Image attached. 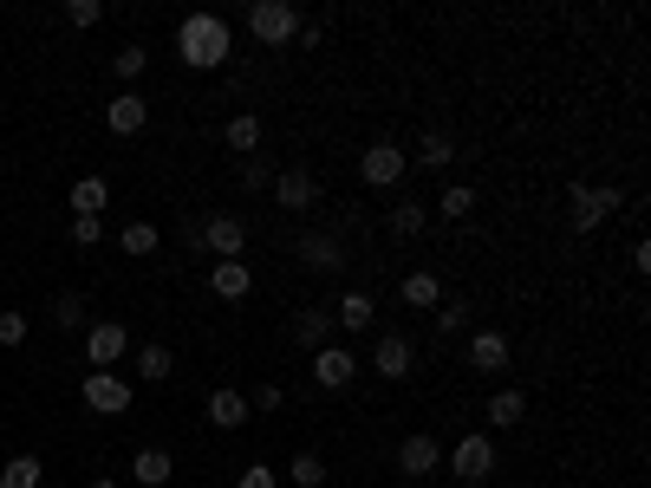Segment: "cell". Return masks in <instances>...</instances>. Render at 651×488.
<instances>
[{
    "label": "cell",
    "mask_w": 651,
    "mask_h": 488,
    "mask_svg": "<svg viewBox=\"0 0 651 488\" xmlns=\"http://www.w3.org/2000/svg\"><path fill=\"white\" fill-rule=\"evenodd\" d=\"M522 417H528V398H522V391H515V385H509V391H496V398H489V430H515V424H522Z\"/></svg>",
    "instance_id": "cell-27"
},
{
    "label": "cell",
    "mask_w": 651,
    "mask_h": 488,
    "mask_svg": "<svg viewBox=\"0 0 651 488\" xmlns=\"http://www.w3.org/2000/svg\"><path fill=\"white\" fill-rule=\"evenodd\" d=\"M502 365H509V333L476 326L470 333V372H502Z\"/></svg>",
    "instance_id": "cell-15"
},
{
    "label": "cell",
    "mask_w": 651,
    "mask_h": 488,
    "mask_svg": "<svg viewBox=\"0 0 651 488\" xmlns=\"http://www.w3.org/2000/svg\"><path fill=\"white\" fill-rule=\"evenodd\" d=\"M196 248H209L215 261H241V254H248V222H241V215H209V222L196 228Z\"/></svg>",
    "instance_id": "cell-6"
},
{
    "label": "cell",
    "mask_w": 651,
    "mask_h": 488,
    "mask_svg": "<svg viewBox=\"0 0 651 488\" xmlns=\"http://www.w3.org/2000/svg\"><path fill=\"white\" fill-rule=\"evenodd\" d=\"M124 352H130V333H124L117 320H91V326H85V359H91V372H111Z\"/></svg>",
    "instance_id": "cell-8"
},
{
    "label": "cell",
    "mask_w": 651,
    "mask_h": 488,
    "mask_svg": "<svg viewBox=\"0 0 651 488\" xmlns=\"http://www.w3.org/2000/svg\"><path fill=\"white\" fill-rule=\"evenodd\" d=\"M430 326H437L443 339H456V333H470V326H476V306H470L463 293H456V300H437V313H430Z\"/></svg>",
    "instance_id": "cell-24"
},
{
    "label": "cell",
    "mask_w": 651,
    "mask_h": 488,
    "mask_svg": "<svg viewBox=\"0 0 651 488\" xmlns=\"http://www.w3.org/2000/svg\"><path fill=\"white\" fill-rule=\"evenodd\" d=\"M143 65H150V52H143V46H124V52L111 59V72H117V78H143Z\"/></svg>",
    "instance_id": "cell-36"
},
{
    "label": "cell",
    "mask_w": 651,
    "mask_h": 488,
    "mask_svg": "<svg viewBox=\"0 0 651 488\" xmlns=\"http://www.w3.org/2000/svg\"><path fill=\"white\" fill-rule=\"evenodd\" d=\"M385 222H391V235H398V241H411V235H424V222H430V209H424L417 196H404V202H398V209H391Z\"/></svg>",
    "instance_id": "cell-28"
},
{
    "label": "cell",
    "mask_w": 651,
    "mask_h": 488,
    "mask_svg": "<svg viewBox=\"0 0 651 488\" xmlns=\"http://www.w3.org/2000/svg\"><path fill=\"white\" fill-rule=\"evenodd\" d=\"M117 248H124L130 261H143V254L163 248V228H157V222H124V228H117Z\"/></svg>",
    "instance_id": "cell-22"
},
{
    "label": "cell",
    "mask_w": 651,
    "mask_h": 488,
    "mask_svg": "<svg viewBox=\"0 0 651 488\" xmlns=\"http://www.w3.org/2000/svg\"><path fill=\"white\" fill-rule=\"evenodd\" d=\"M241 189H248V196L274 189V170H267V157H241Z\"/></svg>",
    "instance_id": "cell-34"
},
{
    "label": "cell",
    "mask_w": 651,
    "mask_h": 488,
    "mask_svg": "<svg viewBox=\"0 0 651 488\" xmlns=\"http://www.w3.org/2000/svg\"><path fill=\"white\" fill-rule=\"evenodd\" d=\"M411 163H424V170H450V163H456V137H450V130H424Z\"/></svg>",
    "instance_id": "cell-21"
},
{
    "label": "cell",
    "mask_w": 651,
    "mask_h": 488,
    "mask_svg": "<svg viewBox=\"0 0 651 488\" xmlns=\"http://www.w3.org/2000/svg\"><path fill=\"white\" fill-rule=\"evenodd\" d=\"M352 378H359L352 346H320V352H313V385H320V391H346Z\"/></svg>",
    "instance_id": "cell-12"
},
{
    "label": "cell",
    "mask_w": 651,
    "mask_h": 488,
    "mask_svg": "<svg viewBox=\"0 0 651 488\" xmlns=\"http://www.w3.org/2000/svg\"><path fill=\"white\" fill-rule=\"evenodd\" d=\"M85 313H91L85 293H59V300H52V326H59V333H85V326H91Z\"/></svg>",
    "instance_id": "cell-29"
},
{
    "label": "cell",
    "mask_w": 651,
    "mask_h": 488,
    "mask_svg": "<svg viewBox=\"0 0 651 488\" xmlns=\"http://www.w3.org/2000/svg\"><path fill=\"white\" fill-rule=\"evenodd\" d=\"M437 470H443V443H437V437H424V430H411V437L398 443V476L424 483V476H437Z\"/></svg>",
    "instance_id": "cell-11"
},
{
    "label": "cell",
    "mask_w": 651,
    "mask_h": 488,
    "mask_svg": "<svg viewBox=\"0 0 651 488\" xmlns=\"http://www.w3.org/2000/svg\"><path fill=\"white\" fill-rule=\"evenodd\" d=\"M176 52H183L189 72H222L228 52H235V33H228L222 13H189V20L176 26Z\"/></svg>",
    "instance_id": "cell-1"
},
{
    "label": "cell",
    "mask_w": 651,
    "mask_h": 488,
    "mask_svg": "<svg viewBox=\"0 0 651 488\" xmlns=\"http://www.w3.org/2000/svg\"><path fill=\"white\" fill-rule=\"evenodd\" d=\"M39 476H46L39 456H7L0 463V488H39Z\"/></svg>",
    "instance_id": "cell-32"
},
{
    "label": "cell",
    "mask_w": 651,
    "mask_h": 488,
    "mask_svg": "<svg viewBox=\"0 0 651 488\" xmlns=\"http://www.w3.org/2000/svg\"><path fill=\"white\" fill-rule=\"evenodd\" d=\"M130 476H137V488H170V476H176V463H170V450H137L130 456Z\"/></svg>",
    "instance_id": "cell-20"
},
{
    "label": "cell",
    "mask_w": 651,
    "mask_h": 488,
    "mask_svg": "<svg viewBox=\"0 0 651 488\" xmlns=\"http://www.w3.org/2000/svg\"><path fill=\"white\" fill-rule=\"evenodd\" d=\"M20 339H26V313L7 306V313H0V346H20Z\"/></svg>",
    "instance_id": "cell-38"
},
{
    "label": "cell",
    "mask_w": 651,
    "mask_h": 488,
    "mask_svg": "<svg viewBox=\"0 0 651 488\" xmlns=\"http://www.w3.org/2000/svg\"><path fill=\"white\" fill-rule=\"evenodd\" d=\"M104 20V0H65V26H98Z\"/></svg>",
    "instance_id": "cell-35"
},
{
    "label": "cell",
    "mask_w": 651,
    "mask_h": 488,
    "mask_svg": "<svg viewBox=\"0 0 651 488\" xmlns=\"http://www.w3.org/2000/svg\"><path fill=\"white\" fill-rule=\"evenodd\" d=\"M78 398H85V411H98V417H124L137 391H130V378H124V372H85Z\"/></svg>",
    "instance_id": "cell-3"
},
{
    "label": "cell",
    "mask_w": 651,
    "mask_h": 488,
    "mask_svg": "<svg viewBox=\"0 0 651 488\" xmlns=\"http://www.w3.org/2000/svg\"><path fill=\"white\" fill-rule=\"evenodd\" d=\"M267 196H274L280 209H313V202H320V183L293 163V170H274V189H267Z\"/></svg>",
    "instance_id": "cell-13"
},
{
    "label": "cell",
    "mask_w": 651,
    "mask_h": 488,
    "mask_svg": "<svg viewBox=\"0 0 651 488\" xmlns=\"http://www.w3.org/2000/svg\"><path fill=\"white\" fill-rule=\"evenodd\" d=\"M287 483H293V488H326V456H313V450H300V456L287 463Z\"/></svg>",
    "instance_id": "cell-30"
},
{
    "label": "cell",
    "mask_w": 651,
    "mask_h": 488,
    "mask_svg": "<svg viewBox=\"0 0 651 488\" xmlns=\"http://www.w3.org/2000/svg\"><path fill=\"white\" fill-rule=\"evenodd\" d=\"M372 372L391 378V385L411 378V372H417V346H411L404 333H378V346H372Z\"/></svg>",
    "instance_id": "cell-10"
},
{
    "label": "cell",
    "mask_w": 651,
    "mask_h": 488,
    "mask_svg": "<svg viewBox=\"0 0 651 488\" xmlns=\"http://www.w3.org/2000/svg\"><path fill=\"white\" fill-rule=\"evenodd\" d=\"M209 293H215V300H248V293H254V267H248V261H215Z\"/></svg>",
    "instance_id": "cell-17"
},
{
    "label": "cell",
    "mask_w": 651,
    "mask_h": 488,
    "mask_svg": "<svg viewBox=\"0 0 651 488\" xmlns=\"http://www.w3.org/2000/svg\"><path fill=\"white\" fill-rule=\"evenodd\" d=\"M280 404H287V391H280V385H261V391H254V404H248V411H280Z\"/></svg>",
    "instance_id": "cell-40"
},
{
    "label": "cell",
    "mask_w": 651,
    "mask_h": 488,
    "mask_svg": "<svg viewBox=\"0 0 651 488\" xmlns=\"http://www.w3.org/2000/svg\"><path fill=\"white\" fill-rule=\"evenodd\" d=\"M293 254H300V267H306V274H339V267H346V241H339L333 228H306Z\"/></svg>",
    "instance_id": "cell-7"
},
{
    "label": "cell",
    "mask_w": 651,
    "mask_h": 488,
    "mask_svg": "<svg viewBox=\"0 0 651 488\" xmlns=\"http://www.w3.org/2000/svg\"><path fill=\"white\" fill-rule=\"evenodd\" d=\"M72 241H78V248H98V241H104V215H72Z\"/></svg>",
    "instance_id": "cell-37"
},
{
    "label": "cell",
    "mask_w": 651,
    "mask_h": 488,
    "mask_svg": "<svg viewBox=\"0 0 651 488\" xmlns=\"http://www.w3.org/2000/svg\"><path fill=\"white\" fill-rule=\"evenodd\" d=\"M333 326H339V333H372V326H378V300L359 293V287H346L339 306H333Z\"/></svg>",
    "instance_id": "cell-14"
},
{
    "label": "cell",
    "mask_w": 651,
    "mask_h": 488,
    "mask_svg": "<svg viewBox=\"0 0 651 488\" xmlns=\"http://www.w3.org/2000/svg\"><path fill=\"white\" fill-rule=\"evenodd\" d=\"M404 163H411L404 143H372V150L359 157V176H365L372 189H398V183H404Z\"/></svg>",
    "instance_id": "cell-9"
},
{
    "label": "cell",
    "mask_w": 651,
    "mask_h": 488,
    "mask_svg": "<svg viewBox=\"0 0 651 488\" xmlns=\"http://www.w3.org/2000/svg\"><path fill=\"white\" fill-rule=\"evenodd\" d=\"M248 33H254L261 46H287V39L300 33V7H287V0H254V7H248Z\"/></svg>",
    "instance_id": "cell-4"
},
{
    "label": "cell",
    "mask_w": 651,
    "mask_h": 488,
    "mask_svg": "<svg viewBox=\"0 0 651 488\" xmlns=\"http://www.w3.org/2000/svg\"><path fill=\"white\" fill-rule=\"evenodd\" d=\"M104 124H111V130H117V137H137V130H143V124H150V104H143V98H137V91H117V98H111V104H104Z\"/></svg>",
    "instance_id": "cell-16"
},
{
    "label": "cell",
    "mask_w": 651,
    "mask_h": 488,
    "mask_svg": "<svg viewBox=\"0 0 651 488\" xmlns=\"http://www.w3.org/2000/svg\"><path fill=\"white\" fill-rule=\"evenodd\" d=\"M450 470H456V483L483 488L489 476H496V437H456V450H450Z\"/></svg>",
    "instance_id": "cell-5"
},
{
    "label": "cell",
    "mask_w": 651,
    "mask_h": 488,
    "mask_svg": "<svg viewBox=\"0 0 651 488\" xmlns=\"http://www.w3.org/2000/svg\"><path fill=\"white\" fill-rule=\"evenodd\" d=\"M626 209V189H613V183H567V222H574V235H593L606 215H619Z\"/></svg>",
    "instance_id": "cell-2"
},
{
    "label": "cell",
    "mask_w": 651,
    "mask_h": 488,
    "mask_svg": "<svg viewBox=\"0 0 651 488\" xmlns=\"http://www.w3.org/2000/svg\"><path fill=\"white\" fill-rule=\"evenodd\" d=\"M209 424H215V430H241V424H248V398L222 385V391L209 398Z\"/></svg>",
    "instance_id": "cell-25"
},
{
    "label": "cell",
    "mask_w": 651,
    "mask_h": 488,
    "mask_svg": "<svg viewBox=\"0 0 651 488\" xmlns=\"http://www.w3.org/2000/svg\"><path fill=\"white\" fill-rule=\"evenodd\" d=\"M65 202H72V215H98V209L111 202V183H104V176H78Z\"/></svg>",
    "instance_id": "cell-26"
},
{
    "label": "cell",
    "mask_w": 651,
    "mask_h": 488,
    "mask_svg": "<svg viewBox=\"0 0 651 488\" xmlns=\"http://www.w3.org/2000/svg\"><path fill=\"white\" fill-rule=\"evenodd\" d=\"M398 293H404V306H417V313H437V300H443V280L417 267V274H404V287H398Z\"/></svg>",
    "instance_id": "cell-23"
},
{
    "label": "cell",
    "mask_w": 651,
    "mask_h": 488,
    "mask_svg": "<svg viewBox=\"0 0 651 488\" xmlns=\"http://www.w3.org/2000/svg\"><path fill=\"white\" fill-rule=\"evenodd\" d=\"M137 372H143V385H163V378L176 372V359H170V346H143V352H137Z\"/></svg>",
    "instance_id": "cell-33"
},
{
    "label": "cell",
    "mask_w": 651,
    "mask_h": 488,
    "mask_svg": "<svg viewBox=\"0 0 651 488\" xmlns=\"http://www.w3.org/2000/svg\"><path fill=\"white\" fill-rule=\"evenodd\" d=\"M293 346H300V352L333 346V313H326V306H300V313H293Z\"/></svg>",
    "instance_id": "cell-18"
},
{
    "label": "cell",
    "mask_w": 651,
    "mask_h": 488,
    "mask_svg": "<svg viewBox=\"0 0 651 488\" xmlns=\"http://www.w3.org/2000/svg\"><path fill=\"white\" fill-rule=\"evenodd\" d=\"M261 137H267V130H261V117H254V111H235V117L222 124V143H228L235 157H261Z\"/></svg>",
    "instance_id": "cell-19"
},
{
    "label": "cell",
    "mask_w": 651,
    "mask_h": 488,
    "mask_svg": "<svg viewBox=\"0 0 651 488\" xmlns=\"http://www.w3.org/2000/svg\"><path fill=\"white\" fill-rule=\"evenodd\" d=\"M470 209H476V189H470V183H443V196H437V215H443V222H463Z\"/></svg>",
    "instance_id": "cell-31"
},
{
    "label": "cell",
    "mask_w": 651,
    "mask_h": 488,
    "mask_svg": "<svg viewBox=\"0 0 651 488\" xmlns=\"http://www.w3.org/2000/svg\"><path fill=\"white\" fill-rule=\"evenodd\" d=\"M85 488H117V483H111V476H91V483H85Z\"/></svg>",
    "instance_id": "cell-41"
},
{
    "label": "cell",
    "mask_w": 651,
    "mask_h": 488,
    "mask_svg": "<svg viewBox=\"0 0 651 488\" xmlns=\"http://www.w3.org/2000/svg\"><path fill=\"white\" fill-rule=\"evenodd\" d=\"M235 488H280V476H274L267 463H248V470L235 476Z\"/></svg>",
    "instance_id": "cell-39"
}]
</instances>
